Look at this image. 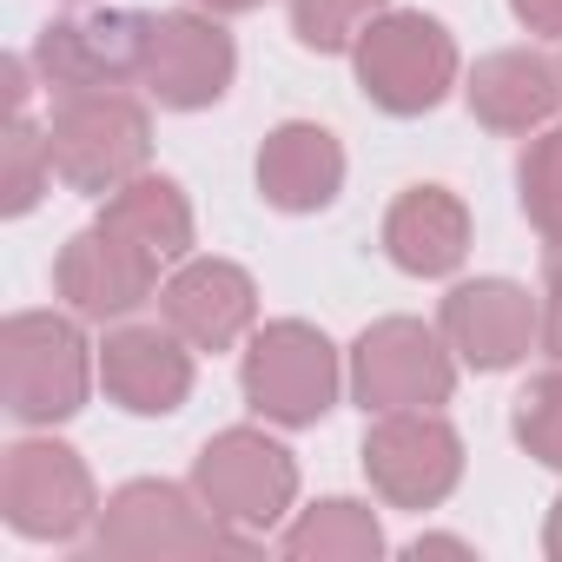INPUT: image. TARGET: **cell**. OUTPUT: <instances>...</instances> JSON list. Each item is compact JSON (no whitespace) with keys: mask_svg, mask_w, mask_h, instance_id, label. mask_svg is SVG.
Wrapping results in <instances>:
<instances>
[{"mask_svg":"<svg viewBox=\"0 0 562 562\" xmlns=\"http://www.w3.org/2000/svg\"><path fill=\"white\" fill-rule=\"evenodd\" d=\"M338 384H345V364H338V345L305 325V318H271L251 331L245 358H238V391L245 404L278 424V430H312L331 417L338 404Z\"/></svg>","mask_w":562,"mask_h":562,"instance_id":"4","label":"cell"},{"mask_svg":"<svg viewBox=\"0 0 562 562\" xmlns=\"http://www.w3.org/2000/svg\"><path fill=\"white\" fill-rule=\"evenodd\" d=\"M384 258L411 278H450L470 258V205L450 186H411L384 212Z\"/></svg>","mask_w":562,"mask_h":562,"instance_id":"18","label":"cell"},{"mask_svg":"<svg viewBox=\"0 0 562 562\" xmlns=\"http://www.w3.org/2000/svg\"><path fill=\"white\" fill-rule=\"evenodd\" d=\"M516 199H522V218L542 232V245H562V126L549 120L522 159H516Z\"/></svg>","mask_w":562,"mask_h":562,"instance_id":"22","label":"cell"},{"mask_svg":"<svg viewBox=\"0 0 562 562\" xmlns=\"http://www.w3.org/2000/svg\"><path fill=\"white\" fill-rule=\"evenodd\" d=\"M285 8H292L299 47H312V54H351L358 34L391 8V0H285Z\"/></svg>","mask_w":562,"mask_h":562,"instance_id":"23","label":"cell"},{"mask_svg":"<svg viewBox=\"0 0 562 562\" xmlns=\"http://www.w3.org/2000/svg\"><path fill=\"white\" fill-rule=\"evenodd\" d=\"M351 397L364 417L443 411L457 397V351L424 318H378L351 345Z\"/></svg>","mask_w":562,"mask_h":562,"instance_id":"8","label":"cell"},{"mask_svg":"<svg viewBox=\"0 0 562 562\" xmlns=\"http://www.w3.org/2000/svg\"><path fill=\"white\" fill-rule=\"evenodd\" d=\"M542 555H549V562H562V496L549 503V522H542Z\"/></svg>","mask_w":562,"mask_h":562,"instance_id":"28","label":"cell"},{"mask_svg":"<svg viewBox=\"0 0 562 562\" xmlns=\"http://www.w3.org/2000/svg\"><path fill=\"white\" fill-rule=\"evenodd\" d=\"M278 549L292 562H378L384 555V522L358 496H325V503H312L285 522Z\"/></svg>","mask_w":562,"mask_h":562,"instance_id":"20","label":"cell"},{"mask_svg":"<svg viewBox=\"0 0 562 562\" xmlns=\"http://www.w3.org/2000/svg\"><path fill=\"white\" fill-rule=\"evenodd\" d=\"M509 430H516V443H522L542 470H562V364L522 384Z\"/></svg>","mask_w":562,"mask_h":562,"instance_id":"24","label":"cell"},{"mask_svg":"<svg viewBox=\"0 0 562 562\" xmlns=\"http://www.w3.org/2000/svg\"><path fill=\"white\" fill-rule=\"evenodd\" d=\"M192 490L218 522H232L238 536L258 542L299 503V457L251 424H232V430L205 437V450L192 457Z\"/></svg>","mask_w":562,"mask_h":562,"instance_id":"6","label":"cell"},{"mask_svg":"<svg viewBox=\"0 0 562 562\" xmlns=\"http://www.w3.org/2000/svg\"><path fill=\"white\" fill-rule=\"evenodd\" d=\"M159 258H146L133 238H120L113 225H87V232H74L67 245H60V258H54V292H60V305L74 312V318H87V325H120V318H133L139 305H153L159 299Z\"/></svg>","mask_w":562,"mask_h":562,"instance_id":"11","label":"cell"},{"mask_svg":"<svg viewBox=\"0 0 562 562\" xmlns=\"http://www.w3.org/2000/svg\"><path fill=\"white\" fill-rule=\"evenodd\" d=\"M93 549L100 555H251L258 542L238 536L232 522H218L192 483L139 476L100 503Z\"/></svg>","mask_w":562,"mask_h":562,"instance_id":"5","label":"cell"},{"mask_svg":"<svg viewBox=\"0 0 562 562\" xmlns=\"http://www.w3.org/2000/svg\"><path fill=\"white\" fill-rule=\"evenodd\" d=\"M364 476L391 509H437L463 483V437L443 411H384L364 430Z\"/></svg>","mask_w":562,"mask_h":562,"instance_id":"10","label":"cell"},{"mask_svg":"<svg viewBox=\"0 0 562 562\" xmlns=\"http://www.w3.org/2000/svg\"><path fill=\"white\" fill-rule=\"evenodd\" d=\"M437 331L450 338L463 371L496 378L542 351V299H529V285H516V278H470V285H450Z\"/></svg>","mask_w":562,"mask_h":562,"instance_id":"12","label":"cell"},{"mask_svg":"<svg viewBox=\"0 0 562 562\" xmlns=\"http://www.w3.org/2000/svg\"><path fill=\"white\" fill-rule=\"evenodd\" d=\"M404 555H417V562H424V555H463V562H470V555H476V549H470V542H463V536H417V542H411V549H404Z\"/></svg>","mask_w":562,"mask_h":562,"instance_id":"27","label":"cell"},{"mask_svg":"<svg viewBox=\"0 0 562 562\" xmlns=\"http://www.w3.org/2000/svg\"><path fill=\"white\" fill-rule=\"evenodd\" d=\"M192 345L159 318V325H113L100 345V384L126 417H172L192 397Z\"/></svg>","mask_w":562,"mask_h":562,"instance_id":"15","label":"cell"},{"mask_svg":"<svg viewBox=\"0 0 562 562\" xmlns=\"http://www.w3.org/2000/svg\"><path fill=\"white\" fill-rule=\"evenodd\" d=\"M54 153H47V126H34L27 113L8 120V139H0V212L8 218H27L47 186H54Z\"/></svg>","mask_w":562,"mask_h":562,"instance_id":"21","label":"cell"},{"mask_svg":"<svg viewBox=\"0 0 562 562\" xmlns=\"http://www.w3.org/2000/svg\"><path fill=\"white\" fill-rule=\"evenodd\" d=\"M74 312H14L0 325V404L27 430H54L87 411L100 358Z\"/></svg>","mask_w":562,"mask_h":562,"instance_id":"1","label":"cell"},{"mask_svg":"<svg viewBox=\"0 0 562 562\" xmlns=\"http://www.w3.org/2000/svg\"><path fill=\"white\" fill-rule=\"evenodd\" d=\"M345 192V146L331 126L318 120H285V126H271L265 146H258V199L271 212H325L338 205Z\"/></svg>","mask_w":562,"mask_h":562,"instance_id":"17","label":"cell"},{"mask_svg":"<svg viewBox=\"0 0 562 562\" xmlns=\"http://www.w3.org/2000/svg\"><path fill=\"white\" fill-rule=\"evenodd\" d=\"M47 153H54V172L67 192L106 199L153 166V120L126 87L60 93L54 120H47Z\"/></svg>","mask_w":562,"mask_h":562,"instance_id":"2","label":"cell"},{"mask_svg":"<svg viewBox=\"0 0 562 562\" xmlns=\"http://www.w3.org/2000/svg\"><path fill=\"white\" fill-rule=\"evenodd\" d=\"M100 225H113L120 238H133V245H139L146 258H159V265H186L192 245H199L186 186L166 179V172H153V166H146L139 179H126L120 192L100 199Z\"/></svg>","mask_w":562,"mask_h":562,"instance_id":"19","label":"cell"},{"mask_svg":"<svg viewBox=\"0 0 562 562\" xmlns=\"http://www.w3.org/2000/svg\"><path fill=\"white\" fill-rule=\"evenodd\" d=\"M192 8H205V14H251V8H265V0H192Z\"/></svg>","mask_w":562,"mask_h":562,"instance_id":"29","label":"cell"},{"mask_svg":"<svg viewBox=\"0 0 562 562\" xmlns=\"http://www.w3.org/2000/svg\"><path fill=\"white\" fill-rule=\"evenodd\" d=\"M351 67H358V93L391 113V120H424L450 100L457 87V41L443 21L417 14V8H384L358 47H351Z\"/></svg>","mask_w":562,"mask_h":562,"instance_id":"3","label":"cell"},{"mask_svg":"<svg viewBox=\"0 0 562 562\" xmlns=\"http://www.w3.org/2000/svg\"><path fill=\"white\" fill-rule=\"evenodd\" d=\"M159 318L192 345V351H232L238 338L258 331V285L232 258H186L159 285Z\"/></svg>","mask_w":562,"mask_h":562,"instance_id":"14","label":"cell"},{"mask_svg":"<svg viewBox=\"0 0 562 562\" xmlns=\"http://www.w3.org/2000/svg\"><path fill=\"white\" fill-rule=\"evenodd\" d=\"M555 67H562V54H555Z\"/></svg>","mask_w":562,"mask_h":562,"instance_id":"31","label":"cell"},{"mask_svg":"<svg viewBox=\"0 0 562 562\" xmlns=\"http://www.w3.org/2000/svg\"><path fill=\"white\" fill-rule=\"evenodd\" d=\"M463 100L476 113V126L503 133V139H529L555 120L562 106V67L536 47H496L470 67Z\"/></svg>","mask_w":562,"mask_h":562,"instance_id":"16","label":"cell"},{"mask_svg":"<svg viewBox=\"0 0 562 562\" xmlns=\"http://www.w3.org/2000/svg\"><path fill=\"white\" fill-rule=\"evenodd\" d=\"M509 14L542 41H562V0H509Z\"/></svg>","mask_w":562,"mask_h":562,"instance_id":"25","label":"cell"},{"mask_svg":"<svg viewBox=\"0 0 562 562\" xmlns=\"http://www.w3.org/2000/svg\"><path fill=\"white\" fill-rule=\"evenodd\" d=\"M542 358L562 364V285L542 292Z\"/></svg>","mask_w":562,"mask_h":562,"instance_id":"26","label":"cell"},{"mask_svg":"<svg viewBox=\"0 0 562 562\" xmlns=\"http://www.w3.org/2000/svg\"><path fill=\"white\" fill-rule=\"evenodd\" d=\"M549 285H562V245H549Z\"/></svg>","mask_w":562,"mask_h":562,"instance_id":"30","label":"cell"},{"mask_svg":"<svg viewBox=\"0 0 562 562\" xmlns=\"http://www.w3.org/2000/svg\"><path fill=\"white\" fill-rule=\"evenodd\" d=\"M146 60H153V14H139V8L47 21L34 41V74L54 100L93 93V87H133V80H146Z\"/></svg>","mask_w":562,"mask_h":562,"instance_id":"9","label":"cell"},{"mask_svg":"<svg viewBox=\"0 0 562 562\" xmlns=\"http://www.w3.org/2000/svg\"><path fill=\"white\" fill-rule=\"evenodd\" d=\"M238 80V47L205 8H172L153 14V60H146V93L166 113H205L232 93Z\"/></svg>","mask_w":562,"mask_h":562,"instance_id":"13","label":"cell"},{"mask_svg":"<svg viewBox=\"0 0 562 562\" xmlns=\"http://www.w3.org/2000/svg\"><path fill=\"white\" fill-rule=\"evenodd\" d=\"M0 516L27 542H80L100 522L93 470L60 437H21L0 450Z\"/></svg>","mask_w":562,"mask_h":562,"instance_id":"7","label":"cell"}]
</instances>
